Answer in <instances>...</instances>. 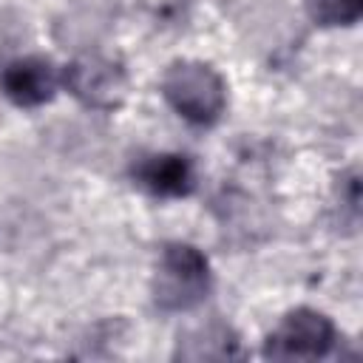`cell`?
<instances>
[{
  "label": "cell",
  "instance_id": "6",
  "mask_svg": "<svg viewBox=\"0 0 363 363\" xmlns=\"http://www.w3.org/2000/svg\"><path fill=\"white\" fill-rule=\"evenodd\" d=\"M133 179L150 196L182 199L196 187V167L182 153H150L133 164Z\"/></svg>",
  "mask_w": 363,
  "mask_h": 363
},
{
  "label": "cell",
  "instance_id": "4",
  "mask_svg": "<svg viewBox=\"0 0 363 363\" xmlns=\"http://www.w3.org/2000/svg\"><path fill=\"white\" fill-rule=\"evenodd\" d=\"M62 85L85 105L111 111L122 102L128 79H125V71L113 60L88 54V57H79L71 65H65Z\"/></svg>",
  "mask_w": 363,
  "mask_h": 363
},
{
  "label": "cell",
  "instance_id": "3",
  "mask_svg": "<svg viewBox=\"0 0 363 363\" xmlns=\"http://www.w3.org/2000/svg\"><path fill=\"white\" fill-rule=\"evenodd\" d=\"M337 343L335 323L318 309H292L264 340V357L272 360H320Z\"/></svg>",
  "mask_w": 363,
  "mask_h": 363
},
{
  "label": "cell",
  "instance_id": "1",
  "mask_svg": "<svg viewBox=\"0 0 363 363\" xmlns=\"http://www.w3.org/2000/svg\"><path fill=\"white\" fill-rule=\"evenodd\" d=\"M162 96L190 125H213L227 108V85L221 74L199 60H179L162 77Z\"/></svg>",
  "mask_w": 363,
  "mask_h": 363
},
{
  "label": "cell",
  "instance_id": "5",
  "mask_svg": "<svg viewBox=\"0 0 363 363\" xmlns=\"http://www.w3.org/2000/svg\"><path fill=\"white\" fill-rule=\"evenodd\" d=\"M62 85V74L54 68L48 57H20L0 71V91L17 108H37L45 105L57 88Z\"/></svg>",
  "mask_w": 363,
  "mask_h": 363
},
{
  "label": "cell",
  "instance_id": "8",
  "mask_svg": "<svg viewBox=\"0 0 363 363\" xmlns=\"http://www.w3.org/2000/svg\"><path fill=\"white\" fill-rule=\"evenodd\" d=\"M6 17H9V14H6V11H0V54H3L6 48H11V45H14V40H17V26H14V23H9Z\"/></svg>",
  "mask_w": 363,
  "mask_h": 363
},
{
  "label": "cell",
  "instance_id": "7",
  "mask_svg": "<svg viewBox=\"0 0 363 363\" xmlns=\"http://www.w3.org/2000/svg\"><path fill=\"white\" fill-rule=\"evenodd\" d=\"M318 26H352L360 17V0H303Z\"/></svg>",
  "mask_w": 363,
  "mask_h": 363
},
{
  "label": "cell",
  "instance_id": "2",
  "mask_svg": "<svg viewBox=\"0 0 363 363\" xmlns=\"http://www.w3.org/2000/svg\"><path fill=\"white\" fill-rule=\"evenodd\" d=\"M213 275L201 250L193 244H167L162 250L156 278H153V301L164 312H190L210 295Z\"/></svg>",
  "mask_w": 363,
  "mask_h": 363
}]
</instances>
